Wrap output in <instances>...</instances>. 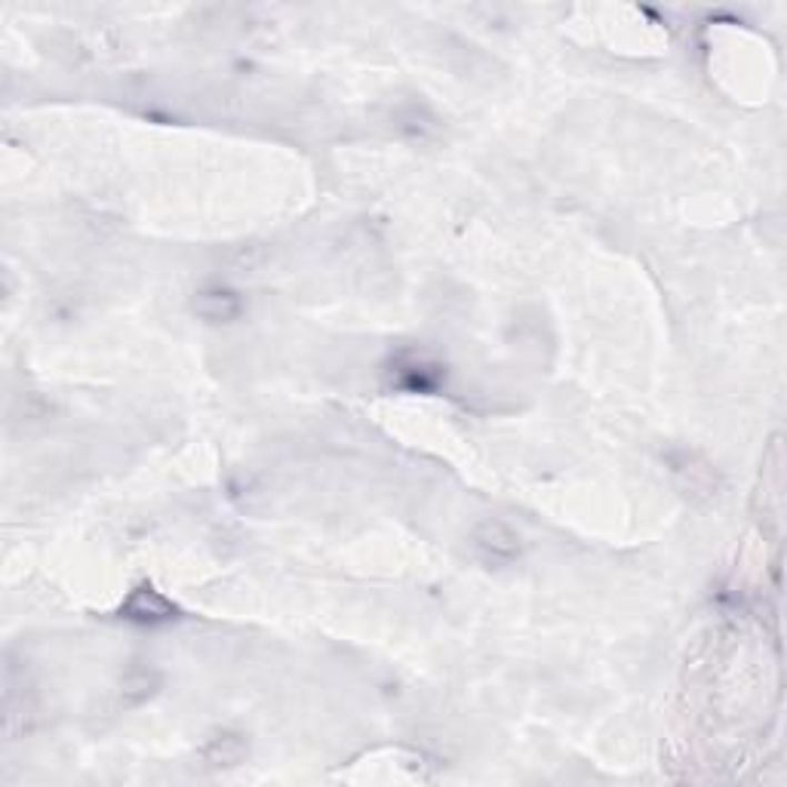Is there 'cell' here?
I'll use <instances>...</instances> for the list:
<instances>
[{
  "label": "cell",
  "instance_id": "1",
  "mask_svg": "<svg viewBox=\"0 0 787 787\" xmlns=\"http://www.w3.org/2000/svg\"><path fill=\"white\" fill-rule=\"evenodd\" d=\"M474 551L493 566H507L521 557V538L511 533L505 523L486 521L474 533Z\"/></svg>",
  "mask_w": 787,
  "mask_h": 787
},
{
  "label": "cell",
  "instance_id": "2",
  "mask_svg": "<svg viewBox=\"0 0 787 787\" xmlns=\"http://www.w3.org/2000/svg\"><path fill=\"white\" fill-rule=\"evenodd\" d=\"M123 615L139 622V625H163V622H173L175 609L161 591H154L151 585H142L139 591L130 594V601L123 606Z\"/></svg>",
  "mask_w": 787,
  "mask_h": 787
}]
</instances>
